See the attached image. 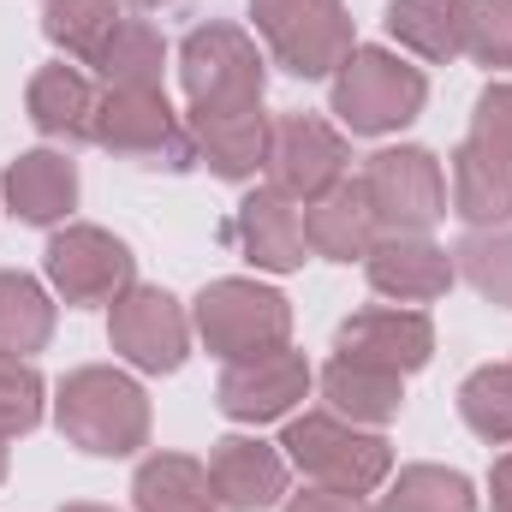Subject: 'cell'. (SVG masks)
<instances>
[{
    "label": "cell",
    "mask_w": 512,
    "mask_h": 512,
    "mask_svg": "<svg viewBox=\"0 0 512 512\" xmlns=\"http://www.w3.org/2000/svg\"><path fill=\"white\" fill-rule=\"evenodd\" d=\"M54 423L60 435L90 459H131L149 447V393L114 364H84L54 387Z\"/></svg>",
    "instance_id": "1"
},
{
    "label": "cell",
    "mask_w": 512,
    "mask_h": 512,
    "mask_svg": "<svg viewBox=\"0 0 512 512\" xmlns=\"http://www.w3.org/2000/svg\"><path fill=\"white\" fill-rule=\"evenodd\" d=\"M280 453H286V465L304 483L340 489V495H376L387 477H393V447H387L382 429H358V423H346L334 411L286 417Z\"/></svg>",
    "instance_id": "2"
},
{
    "label": "cell",
    "mask_w": 512,
    "mask_h": 512,
    "mask_svg": "<svg viewBox=\"0 0 512 512\" xmlns=\"http://www.w3.org/2000/svg\"><path fill=\"white\" fill-rule=\"evenodd\" d=\"M328 102L352 137H393L429 108V78L393 48H352L328 78Z\"/></svg>",
    "instance_id": "3"
},
{
    "label": "cell",
    "mask_w": 512,
    "mask_h": 512,
    "mask_svg": "<svg viewBox=\"0 0 512 512\" xmlns=\"http://www.w3.org/2000/svg\"><path fill=\"white\" fill-rule=\"evenodd\" d=\"M179 84H185V102L197 114H239V108H262V90H268V60L256 48L251 30L239 24H197L185 42H179Z\"/></svg>",
    "instance_id": "4"
},
{
    "label": "cell",
    "mask_w": 512,
    "mask_h": 512,
    "mask_svg": "<svg viewBox=\"0 0 512 512\" xmlns=\"http://www.w3.org/2000/svg\"><path fill=\"white\" fill-rule=\"evenodd\" d=\"M191 328L197 340L221 358V364H245L262 352H280L292 346V304L245 274H227V280H209L197 292V310H191Z\"/></svg>",
    "instance_id": "5"
},
{
    "label": "cell",
    "mask_w": 512,
    "mask_h": 512,
    "mask_svg": "<svg viewBox=\"0 0 512 512\" xmlns=\"http://www.w3.org/2000/svg\"><path fill=\"white\" fill-rule=\"evenodd\" d=\"M96 143L149 173H185L197 167V143L185 114H173L167 90H102L96 102Z\"/></svg>",
    "instance_id": "6"
},
{
    "label": "cell",
    "mask_w": 512,
    "mask_h": 512,
    "mask_svg": "<svg viewBox=\"0 0 512 512\" xmlns=\"http://www.w3.org/2000/svg\"><path fill=\"white\" fill-rule=\"evenodd\" d=\"M256 36L292 78H334L358 48L346 0H251Z\"/></svg>",
    "instance_id": "7"
},
{
    "label": "cell",
    "mask_w": 512,
    "mask_h": 512,
    "mask_svg": "<svg viewBox=\"0 0 512 512\" xmlns=\"http://www.w3.org/2000/svg\"><path fill=\"white\" fill-rule=\"evenodd\" d=\"M42 268H48L54 298L72 304V310H108L126 286H137V256H131V245L114 239L108 227H90V221L54 227V239L42 251Z\"/></svg>",
    "instance_id": "8"
},
{
    "label": "cell",
    "mask_w": 512,
    "mask_h": 512,
    "mask_svg": "<svg viewBox=\"0 0 512 512\" xmlns=\"http://www.w3.org/2000/svg\"><path fill=\"white\" fill-rule=\"evenodd\" d=\"M364 197L382 233H435L447 221V173L417 143H393L364 161Z\"/></svg>",
    "instance_id": "9"
},
{
    "label": "cell",
    "mask_w": 512,
    "mask_h": 512,
    "mask_svg": "<svg viewBox=\"0 0 512 512\" xmlns=\"http://www.w3.org/2000/svg\"><path fill=\"white\" fill-rule=\"evenodd\" d=\"M191 316L167 286H126L108 304V346L143 376H173L191 358Z\"/></svg>",
    "instance_id": "10"
},
{
    "label": "cell",
    "mask_w": 512,
    "mask_h": 512,
    "mask_svg": "<svg viewBox=\"0 0 512 512\" xmlns=\"http://www.w3.org/2000/svg\"><path fill=\"white\" fill-rule=\"evenodd\" d=\"M352 167V143L346 131L316 120V114H280L274 137H268V185L292 203H316L328 197Z\"/></svg>",
    "instance_id": "11"
},
{
    "label": "cell",
    "mask_w": 512,
    "mask_h": 512,
    "mask_svg": "<svg viewBox=\"0 0 512 512\" xmlns=\"http://www.w3.org/2000/svg\"><path fill=\"white\" fill-rule=\"evenodd\" d=\"M334 358L393 370V376H417L435 358V322L411 304H376V310H352L334 328Z\"/></svg>",
    "instance_id": "12"
},
{
    "label": "cell",
    "mask_w": 512,
    "mask_h": 512,
    "mask_svg": "<svg viewBox=\"0 0 512 512\" xmlns=\"http://www.w3.org/2000/svg\"><path fill=\"white\" fill-rule=\"evenodd\" d=\"M310 387H316L310 358L280 346V352H262V358H245V364H227L221 387H215V405L233 423H280L304 405Z\"/></svg>",
    "instance_id": "13"
},
{
    "label": "cell",
    "mask_w": 512,
    "mask_h": 512,
    "mask_svg": "<svg viewBox=\"0 0 512 512\" xmlns=\"http://www.w3.org/2000/svg\"><path fill=\"white\" fill-rule=\"evenodd\" d=\"M286 453L280 441H256V435H221L209 447V489L221 512H268L286 501Z\"/></svg>",
    "instance_id": "14"
},
{
    "label": "cell",
    "mask_w": 512,
    "mask_h": 512,
    "mask_svg": "<svg viewBox=\"0 0 512 512\" xmlns=\"http://www.w3.org/2000/svg\"><path fill=\"white\" fill-rule=\"evenodd\" d=\"M364 274H370V286L393 298V304H435V298H447L453 292V280H459V268H453V251L447 245H435L429 233H382L376 239V251L364 256Z\"/></svg>",
    "instance_id": "15"
},
{
    "label": "cell",
    "mask_w": 512,
    "mask_h": 512,
    "mask_svg": "<svg viewBox=\"0 0 512 512\" xmlns=\"http://www.w3.org/2000/svg\"><path fill=\"white\" fill-rule=\"evenodd\" d=\"M6 215L24 227H66L78 209V161L66 149H24L0 179Z\"/></svg>",
    "instance_id": "16"
},
{
    "label": "cell",
    "mask_w": 512,
    "mask_h": 512,
    "mask_svg": "<svg viewBox=\"0 0 512 512\" xmlns=\"http://www.w3.org/2000/svg\"><path fill=\"white\" fill-rule=\"evenodd\" d=\"M96 102H102V90H96V84L84 78V66H72V60L36 66V72H30V90H24L30 126L42 131L48 143H60V149L96 143Z\"/></svg>",
    "instance_id": "17"
},
{
    "label": "cell",
    "mask_w": 512,
    "mask_h": 512,
    "mask_svg": "<svg viewBox=\"0 0 512 512\" xmlns=\"http://www.w3.org/2000/svg\"><path fill=\"white\" fill-rule=\"evenodd\" d=\"M233 239L245 262H256V274H298L304 268V215L292 197H280L274 185H256L245 191V203L233 209Z\"/></svg>",
    "instance_id": "18"
},
{
    "label": "cell",
    "mask_w": 512,
    "mask_h": 512,
    "mask_svg": "<svg viewBox=\"0 0 512 512\" xmlns=\"http://www.w3.org/2000/svg\"><path fill=\"white\" fill-rule=\"evenodd\" d=\"M191 126V143H197V161L227 179V185H251L256 173L268 167V137H274V120L262 108H239V114H185Z\"/></svg>",
    "instance_id": "19"
},
{
    "label": "cell",
    "mask_w": 512,
    "mask_h": 512,
    "mask_svg": "<svg viewBox=\"0 0 512 512\" xmlns=\"http://www.w3.org/2000/svg\"><path fill=\"white\" fill-rule=\"evenodd\" d=\"M382 227H376V209L364 197V179H340L328 197L304 203V245L310 256H328V262H364L376 251Z\"/></svg>",
    "instance_id": "20"
},
{
    "label": "cell",
    "mask_w": 512,
    "mask_h": 512,
    "mask_svg": "<svg viewBox=\"0 0 512 512\" xmlns=\"http://www.w3.org/2000/svg\"><path fill=\"white\" fill-rule=\"evenodd\" d=\"M316 387H322L328 411L346 417V423H358V429H387V423L405 411V376L352 364V358H334V364L316 376Z\"/></svg>",
    "instance_id": "21"
},
{
    "label": "cell",
    "mask_w": 512,
    "mask_h": 512,
    "mask_svg": "<svg viewBox=\"0 0 512 512\" xmlns=\"http://www.w3.org/2000/svg\"><path fill=\"white\" fill-rule=\"evenodd\" d=\"M453 215L471 233L512 227V161L477 149V143H459L453 149Z\"/></svg>",
    "instance_id": "22"
},
{
    "label": "cell",
    "mask_w": 512,
    "mask_h": 512,
    "mask_svg": "<svg viewBox=\"0 0 512 512\" xmlns=\"http://www.w3.org/2000/svg\"><path fill=\"white\" fill-rule=\"evenodd\" d=\"M131 512H221L209 465L191 453H149L131 477Z\"/></svg>",
    "instance_id": "23"
},
{
    "label": "cell",
    "mask_w": 512,
    "mask_h": 512,
    "mask_svg": "<svg viewBox=\"0 0 512 512\" xmlns=\"http://www.w3.org/2000/svg\"><path fill=\"white\" fill-rule=\"evenodd\" d=\"M48 340H54V292L24 268H0V352L36 358Z\"/></svg>",
    "instance_id": "24"
},
{
    "label": "cell",
    "mask_w": 512,
    "mask_h": 512,
    "mask_svg": "<svg viewBox=\"0 0 512 512\" xmlns=\"http://www.w3.org/2000/svg\"><path fill=\"white\" fill-rule=\"evenodd\" d=\"M96 72H102L108 90H167L161 84L167 78V42H161V30L149 18H120L114 36H108V48H102V60H96Z\"/></svg>",
    "instance_id": "25"
},
{
    "label": "cell",
    "mask_w": 512,
    "mask_h": 512,
    "mask_svg": "<svg viewBox=\"0 0 512 512\" xmlns=\"http://www.w3.org/2000/svg\"><path fill=\"white\" fill-rule=\"evenodd\" d=\"M120 18H126L120 0H48V6H42V36H48L72 66H96Z\"/></svg>",
    "instance_id": "26"
},
{
    "label": "cell",
    "mask_w": 512,
    "mask_h": 512,
    "mask_svg": "<svg viewBox=\"0 0 512 512\" xmlns=\"http://www.w3.org/2000/svg\"><path fill=\"white\" fill-rule=\"evenodd\" d=\"M382 24H387V36L399 42V54H417L423 66H447V60H459L453 0H387Z\"/></svg>",
    "instance_id": "27"
},
{
    "label": "cell",
    "mask_w": 512,
    "mask_h": 512,
    "mask_svg": "<svg viewBox=\"0 0 512 512\" xmlns=\"http://www.w3.org/2000/svg\"><path fill=\"white\" fill-rule=\"evenodd\" d=\"M376 512H477V483L447 465H405L399 477H387Z\"/></svg>",
    "instance_id": "28"
},
{
    "label": "cell",
    "mask_w": 512,
    "mask_h": 512,
    "mask_svg": "<svg viewBox=\"0 0 512 512\" xmlns=\"http://www.w3.org/2000/svg\"><path fill=\"white\" fill-rule=\"evenodd\" d=\"M459 417L477 441L512 447V358L507 364H483L459 387Z\"/></svg>",
    "instance_id": "29"
},
{
    "label": "cell",
    "mask_w": 512,
    "mask_h": 512,
    "mask_svg": "<svg viewBox=\"0 0 512 512\" xmlns=\"http://www.w3.org/2000/svg\"><path fill=\"white\" fill-rule=\"evenodd\" d=\"M459 54L489 72H512V0H453Z\"/></svg>",
    "instance_id": "30"
},
{
    "label": "cell",
    "mask_w": 512,
    "mask_h": 512,
    "mask_svg": "<svg viewBox=\"0 0 512 512\" xmlns=\"http://www.w3.org/2000/svg\"><path fill=\"white\" fill-rule=\"evenodd\" d=\"M453 268H459V280H471L489 304L512 310V227L465 233V239L453 245Z\"/></svg>",
    "instance_id": "31"
},
{
    "label": "cell",
    "mask_w": 512,
    "mask_h": 512,
    "mask_svg": "<svg viewBox=\"0 0 512 512\" xmlns=\"http://www.w3.org/2000/svg\"><path fill=\"white\" fill-rule=\"evenodd\" d=\"M42 405H48V382L36 376L30 358H6L0 352V435H30L42 423Z\"/></svg>",
    "instance_id": "32"
},
{
    "label": "cell",
    "mask_w": 512,
    "mask_h": 512,
    "mask_svg": "<svg viewBox=\"0 0 512 512\" xmlns=\"http://www.w3.org/2000/svg\"><path fill=\"white\" fill-rule=\"evenodd\" d=\"M465 143H477V149L512 161V84H489V90L477 96V108H471V137H465Z\"/></svg>",
    "instance_id": "33"
},
{
    "label": "cell",
    "mask_w": 512,
    "mask_h": 512,
    "mask_svg": "<svg viewBox=\"0 0 512 512\" xmlns=\"http://www.w3.org/2000/svg\"><path fill=\"white\" fill-rule=\"evenodd\" d=\"M280 512H376L370 507V495H340V489H316V483H304L298 495H286Z\"/></svg>",
    "instance_id": "34"
},
{
    "label": "cell",
    "mask_w": 512,
    "mask_h": 512,
    "mask_svg": "<svg viewBox=\"0 0 512 512\" xmlns=\"http://www.w3.org/2000/svg\"><path fill=\"white\" fill-rule=\"evenodd\" d=\"M489 507L512 512V447L495 459V471H489Z\"/></svg>",
    "instance_id": "35"
},
{
    "label": "cell",
    "mask_w": 512,
    "mask_h": 512,
    "mask_svg": "<svg viewBox=\"0 0 512 512\" xmlns=\"http://www.w3.org/2000/svg\"><path fill=\"white\" fill-rule=\"evenodd\" d=\"M60 512H114V507H102V501H66Z\"/></svg>",
    "instance_id": "36"
},
{
    "label": "cell",
    "mask_w": 512,
    "mask_h": 512,
    "mask_svg": "<svg viewBox=\"0 0 512 512\" xmlns=\"http://www.w3.org/2000/svg\"><path fill=\"white\" fill-rule=\"evenodd\" d=\"M6 471H12V453H6V435H0V483H6Z\"/></svg>",
    "instance_id": "37"
},
{
    "label": "cell",
    "mask_w": 512,
    "mask_h": 512,
    "mask_svg": "<svg viewBox=\"0 0 512 512\" xmlns=\"http://www.w3.org/2000/svg\"><path fill=\"white\" fill-rule=\"evenodd\" d=\"M131 6H143V12H149V6H173V0H131Z\"/></svg>",
    "instance_id": "38"
}]
</instances>
